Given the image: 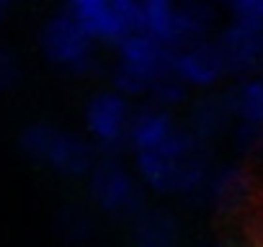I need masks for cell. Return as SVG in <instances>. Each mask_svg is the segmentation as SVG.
<instances>
[{"mask_svg":"<svg viewBox=\"0 0 263 247\" xmlns=\"http://www.w3.org/2000/svg\"><path fill=\"white\" fill-rule=\"evenodd\" d=\"M57 227H60V234L65 239L83 242L93 234V216L80 203H70L57 214Z\"/></svg>","mask_w":263,"mask_h":247,"instance_id":"17","label":"cell"},{"mask_svg":"<svg viewBox=\"0 0 263 247\" xmlns=\"http://www.w3.org/2000/svg\"><path fill=\"white\" fill-rule=\"evenodd\" d=\"M235 150L245 157H263V123H237Z\"/></svg>","mask_w":263,"mask_h":247,"instance_id":"20","label":"cell"},{"mask_svg":"<svg viewBox=\"0 0 263 247\" xmlns=\"http://www.w3.org/2000/svg\"><path fill=\"white\" fill-rule=\"evenodd\" d=\"M176 129H178V123L171 116V111L150 103L132 113L129 127H126V145L135 150V155L158 152L173 137Z\"/></svg>","mask_w":263,"mask_h":247,"instance_id":"11","label":"cell"},{"mask_svg":"<svg viewBox=\"0 0 263 247\" xmlns=\"http://www.w3.org/2000/svg\"><path fill=\"white\" fill-rule=\"evenodd\" d=\"M21 80V65L16 59V54L6 47H0V95L13 90Z\"/></svg>","mask_w":263,"mask_h":247,"instance_id":"21","label":"cell"},{"mask_svg":"<svg viewBox=\"0 0 263 247\" xmlns=\"http://www.w3.org/2000/svg\"><path fill=\"white\" fill-rule=\"evenodd\" d=\"M217 21V13L212 6L206 3H196V0H189V3L176 6V39H178V49L204 42L206 34L212 31Z\"/></svg>","mask_w":263,"mask_h":247,"instance_id":"15","label":"cell"},{"mask_svg":"<svg viewBox=\"0 0 263 247\" xmlns=\"http://www.w3.org/2000/svg\"><path fill=\"white\" fill-rule=\"evenodd\" d=\"M135 168L142 186L158 193H176V196H199L212 173L206 147L186 157H165L158 152L135 155Z\"/></svg>","mask_w":263,"mask_h":247,"instance_id":"3","label":"cell"},{"mask_svg":"<svg viewBox=\"0 0 263 247\" xmlns=\"http://www.w3.org/2000/svg\"><path fill=\"white\" fill-rule=\"evenodd\" d=\"M129 118V100L114 90L96 93L85 106V129L101 150H119L126 145Z\"/></svg>","mask_w":263,"mask_h":247,"instance_id":"7","label":"cell"},{"mask_svg":"<svg viewBox=\"0 0 263 247\" xmlns=\"http://www.w3.org/2000/svg\"><path fill=\"white\" fill-rule=\"evenodd\" d=\"M140 31L178 52L176 39V3L171 0H142L140 3Z\"/></svg>","mask_w":263,"mask_h":247,"instance_id":"14","label":"cell"},{"mask_svg":"<svg viewBox=\"0 0 263 247\" xmlns=\"http://www.w3.org/2000/svg\"><path fill=\"white\" fill-rule=\"evenodd\" d=\"M8 13H11V3H8V0H0V24L6 21Z\"/></svg>","mask_w":263,"mask_h":247,"instance_id":"22","label":"cell"},{"mask_svg":"<svg viewBox=\"0 0 263 247\" xmlns=\"http://www.w3.org/2000/svg\"><path fill=\"white\" fill-rule=\"evenodd\" d=\"M260 65H263V29H260Z\"/></svg>","mask_w":263,"mask_h":247,"instance_id":"23","label":"cell"},{"mask_svg":"<svg viewBox=\"0 0 263 247\" xmlns=\"http://www.w3.org/2000/svg\"><path fill=\"white\" fill-rule=\"evenodd\" d=\"M224 75H227L224 59H222L217 44L209 39L189 44L173 54V77H178L183 85L212 88Z\"/></svg>","mask_w":263,"mask_h":247,"instance_id":"9","label":"cell"},{"mask_svg":"<svg viewBox=\"0 0 263 247\" xmlns=\"http://www.w3.org/2000/svg\"><path fill=\"white\" fill-rule=\"evenodd\" d=\"M227 11L232 24H240L253 31L263 29V0H235L227 6Z\"/></svg>","mask_w":263,"mask_h":247,"instance_id":"19","label":"cell"},{"mask_svg":"<svg viewBox=\"0 0 263 247\" xmlns=\"http://www.w3.org/2000/svg\"><path fill=\"white\" fill-rule=\"evenodd\" d=\"M39 47L49 62L67 72L80 75L93 67V42L65 13L47 18V24L39 31Z\"/></svg>","mask_w":263,"mask_h":247,"instance_id":"6","label":"cell"},{"mask_svg":"<svg viewBox=\"0 0 263 247\" xmlns=\"http://www.w3.org/2000/svg\"><path fill=\"white\" fill-rule=\"evenodd\" d=\"M227 93L232 113L235 118H240V123H263V77H245Z\"/></svg>","mask_w":263,"mask_h":247,"instance_id":"16","label":"cell"},{"mask_svg":"<svg viewBox=\"0 0 263 247\" xmlns=\"http://www.w3.org/2000/svg\"><path fill=\"white\" fill-rule=\"evenodd\" d=\"M135 247H176L178 244V221L165 209H142L132 224Z\"/></svg>","mask_w":263,"mask_h":247,"instance_id":"13","label":"cell"},{"mask_svg":"<svg viewBox=\"0 0 263 247\" xmlns=\"http://www.w3.org/2000/svg\"><path fill=\"white\" fill-rule=\"evenodd\" d=\"M212 247H230V244H212Z\"/></svg>","mask_w":263,"mask_h":247,"instance_id":"24","label":"cell"},{"mask_svg":"<svg viewBox=\"0 0 263 247\" xmlns=\"http://www.w3.org/2000/svg\"><path fill=\"white\" fill-rule=\"evenodd\" d=\"M88 191L93 203L116 219H135L145 209L142 183L114 157L96 160L88 173Z\"/></svg>","mask_w":263,"mask_h":247,"instance_id":"5","label":"cell"},{"mask_svg":"<svg viewBox=\"0 0 263 247\" xmlns=\"http://www.w3.org/2000/svg\"><path fill=\"white\" fill-rule=\"evenodd\" d=\"M18 147L29 160L52 168L62 178H83L96 165V150L88 139L52 123H29L18 137Z\"/></svg>","mask_w":263,"mask_h":247,"instance_id":"2","label":"cell"},{"mask_svg":"<svg viewBox=\"0 0 263 247\" xmlns=\"http://www.w3.org/2000/svg\"><path fill=\"white\" fill-rule=\"evenodd\" d=\"M214 44L224 59L227 72L253 77V72L263 70V65H260V31H253V29H245V26L230 21L219 31Z\"/></svg>","mask_w":263,"mask_h":247,"instance_id":"10","label":"cell"},{"mask_svg":"<svg viewBox=\"0 0 263 247\" xmlns=\"http://www.w3.org/2000/svg\"><path fill=\"white\" fill-rule=\"evenodd\" d=\"M150 100H153V106H158V108H173V106H178V103H183V98H186V85L178 80V77H173V75H168V77H163V80H158L153 88H150Z\"/></svg>","mask_w":263,"mask_h":247,"instance_id":"18","label":"cell"},{"mask_svg":"<svg viewBox=\"0 0 263 247\" xmlns=\"http://www.w3.org/2000/svg\"><path fill=\"white\" fill-rule=\"evenodd\" d=\"M250 196H253V175L245 165H237V162L212 170L199 193V198L206 201V206H212L217 214H224V216L242 211Z\"/></svg>","mask_w":263,"mask_h":247,"instance_id":"8","label":"cell"},{"mask_svg":"<svg viewBox=\"0 0 263 247\" xmlns=\"http://www.w3.org/2000/svg\"><path fill=\"white\" fill-rule=\"evenodd\" d=\"M62 13L90 42L119 44L126 34L140 31L137 0H72Z\"/></svg>","mask_w":263,"mask_h":247,"instance_id":"4","label":"cell"},{"mask_svg":"<svg viewBox=\"0 0 263 247\" xmlns=\"http://www.w3.org/2000/svg\"><path fill=\"white\" fill-rule=\"evenodd\" d=\"M116 52H119V62L111 75V83H114V93L124 95L126 100L132 95H147L158 80L173 75L176 52L142 31L126 34L116 44Z\"/></svg>","mask_w":263,"mask_h":247,"instance_id":"1","label":"cell"},{"mask_svg":"<svg viewBox=\"0 0 263 247\" xmlns=\"http://www.w3.org/2000/svg\"><path fill=\"white\" fill-rule=\"evenodd\" d=\"M232 118H235V113H232L230 93H206L191 103L186 129L201 145H209L212 139H217L227 129V123Z\"/></svg>","mask_w":263,"mask_h":247,"instance_id":"12","label":"cell"}]
</instances>
